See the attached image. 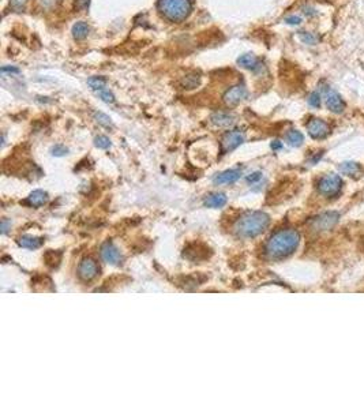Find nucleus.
Instances as JSON below:
<instances>
[{"label": "nucleus", "mask_w": 364, "mask_h": 409, "mask_svg": "<svg viewBox=\"0 0 364 409\" xmlns=\"http://www.w3.org/2000/svg\"><path fill=\"white\" fill-rule=\"evenodd\" d=\"M299 243L300 235L298 231L281 229L269 237L265 246V251L267 257H270L272 259H282L292 255L298 250Z\"/></svg>", "instance_id": "obj_1"}, {"label": "nucleus", "mask_w": 364, "mask_h": 409, "mask_svg": "<svg viewBox=\"0 0 364 409\" xmlns=\"http://www.w3.org/2000/svg\"><path fill=\"white\" fill-rule=\"evenodd\" d=\"M270 224V217L263 212H250L241 215L235 224V232L240 237L251 239L265 232Z\"/></svg>", "instance_id": "obj_2"}, {"label": "nucleus", "mask_w": 364, "mask_h": 409, "mask_svg": "<svg viewBox=\"0 0 364 409\" xmlns=\"http://www.w3.org/2000/svg\"><path fill=\"white\" fill-rule=\"evenodd\" d=\"M157 6L160 13L172 22H182L193 10L191 0H158Z\"/></svg>", "instance_id": "obj_3"}, {"label": "nucleus", "mask_w": 364, "mask_h": 409, "mask_svg": "<svg viewBox=\"0 0 364 409\" xmlns=\"http://www.w3.org/2000/svg\"><path fill=\"white\" fill-rule=\"evenodd\" d=\"M341 189H343V180L336 173L323 176L319 180V193L322 195H325V196H334V195H337L341 191Z\"/></svg>", "instance_id": "obj_4"}, {"label": "nucleus", "mask_w": 364, "mask_h": 409, "mask_svg": "<svg viewBox=\"0 0 364 409\" xmlns=\"http://www.w3.org/2000/svg\"><path fill=\"white\" fill-rule=\"evenodd\" d=\"M100 273V267H98L97 262L93 259V258H84V259L79 262L78 266V276L79 279L84 280V281H91L94 280L98 276Z\"/></svg>", "instance_id": "obj_5"}, {"label": "nucleus", "mask_w": 364, "mask_h": 409, "mask_svg": "<svg viewBox=\"0 0 364 409\" xmlns=\"http://www.w3.org/2000/svg\"><path fill=\"white\" fill-rule=\"evenodd\" d=\"M338 218H340V215L337 212H326L323 215L315 217L311 221V225L315 231H329L337 224Z\"/></svg>", "instance_id": "obj_6"}, {"label": "nucleus", "mask_w": 364, "mask_h": 409, "mask_svg": "<svg viewBox=\"0 0 364 409\" xmlns=\"http://www.w3.org/2000/svg\"><path fill=\"white\" fill-rule=\"evenodd\" d=\"M100 254H101V258H103L107 263L113 265V266L120 265L122 260H123L122 254H120V251L117 250L112 241H105L104 244L101 246V248H100Z\"/></svg>", "instance_id": "obj_7"}, {"label": "nucleus", "mask_w": 364, "mask_h": 409, "mask_svg": "<svg viewBox=\"0 0 364 409\" xmlns=\"http://www.w3.org/2000/svg\"><path fill=\"white\" fill-rule=\"evenodd\" d=\"M246 97H247V89H246V86H244V85H235L231 89H228V90L225 91L222 100H224V103L227 105L234 107V105L240 104L241 101Z\"/></svg>", "instance_id": "obj_8"}, {"label": "nucleus", "mask_w": 364, "mask_h": 409, "mask_svg": "<svg viewBox=\"0 0 364 409\" xmlns=\"http://www.w3.org/2000/svg\"><path fill=\"white\" fill-rule=\"evenodd\" d=\"M307 131H308L310 136L314 138V139H323V138L329 135L330 129H329V124L326 123L325 120L314 117L307 124Z\"/></svg>", "instance_id": "obj_9"}, {"label": "nucleus", "mask_w": 364, "mask_h": 409, "mask_svg": "<svg viewBox=\"0 0 364 409\" xmlns=\"http://www.w3.org/2000/svg\"><path fill=\"white\" fill-rule=\"evenodd\" d=\"M244 142V134L240 131L235 130L229 131L221 139V149L224 153H229L236 148H239L241 143Z\"/></svg>", "instance_id": "obj_10"}, {"label": "nucleus", "mask_w": 364, "mask_h": 409, "mask_svg": "<svg viewBox=\"0 0 364 409\" xmlns=\"http://www.w3.org/2000/svg\"><path fill=\"white\" fill-rule=\"evenodd\" d=\"M326 107L333 113H343L345 109V103L337 91L333 89H326Z\"/></svg>", "instance_id": "obj_11"}, {"label": "nucleus", "mask_w": 364, "mask_h": 409, "mask_svg": "<svg viewBox=\"0 0 364 409\" xmlns=\"http://www.w3.org/2000/svg\"><path fill=\"white\" fill-rule=\"evenodd\" d=\"M241 177L240 169H228L214 177L215 184H232Z\"/></svg>", "instance_id": "obj_12"}, {"label": "nucleus", "mask_w": 364, "mask_h": 409, "mask_svg": "<svg viewBox=\"0 0 364 409\" xmlns=\"http://www.w3.org/2000/svg\"><path fill=\"white\" fill-rule=\"evenodd\" d=\"M210 120L215 127H220V129H228V127L234 126L235 123V117L227 112H214L210 117Z\"/></svg>", "instance_id": "obj_13"}, {"label": "nucleus", "mask_w": 364, "mask_h": 409, "mask_svg": "<svg viewBox=\"0 0 364 409\" xmlns=\"http://www.w3.org/2000/svg\"><path fill=\"white\" fill-rule=\"evenodd\" d=\"M46 202H48V194H46L45 191H43V190L33 191L26 199V203L29 206H32V208H40V206L45 205Z\"/></svg>", "instance_id": "obj_14"}, {"label": "nucleus", "mask_w": 364, "mask_h": 409, "mask_svg": "<svg viewBox=\"0 0 364 409\" xmlns=\"http://www.w3.org/2000/svg\"><path fill=\"white\" fill-rule=\"evenodd\" d=\"M227 195L222 193H215V194H210L205 199V206L212 209H220L227 205Z\"/></svg>", "instance_id": "obj_15"}, {"label": "nucleus", "mask_w": 364, "mask_h": 409, "mask_svg": "<svg viewBox=\"0 0 364 409\" xmlns=\"http://www.w3.org/2000/svg\"><path fill=\"white\" fill-rule=\"evenodd\" d=\"M237 65L243 67V68H247V70H257L259 67V60L258 58L253 55V53H246V55H241L240 58L237 59Z\"/></svg>", "instance_id": "obj_16"}, {"label": "nucleus", "mask_w": 364, "mask_h": 409, "mask_svg": "<svg viewBox=\"0 0 364 409\" xmlns=\"http://www.w3.org/2000/svg\"><path fill=\"white\" fill-rule=\"evenodd\" d=\"M21 247L23 248H29V250H36L43 244V239L41 237H36V236H30V235H25L22 236L18 240Z\"/></svg>", "instance_id": "obj_17"}, {"label": "nucleus", "mask_w": 364, "mask_h": 409, "mask_svg": "<svg viewBox=\"0 0 364 409\" xmlns=\"http://www.w3.org/2000/svg\"><path fill=\"white\" fill-rule=\"evenodd\" d=\"M89 30H90L89 25H87L86 22H84V21H79V22H77V23L72 26V36H74V39L75 40H84L87 37Z\"/></svg>", "instance_id": "obj_18"}, {"label": "nucleus", "mask_w": 364, "mask_h": 409, "mask_svg": "<svg viewBox=\"0 0 364 409\" xmlns=\"http://www.w3.org/2000/svg\"><path fill=\"white\" fill-rule=\"evenodd\" d=\"M201 82V78L198 74H189V75H184L180 81V85H182L184 89H194Z\"/></svg>", "instance_id": "obj_19"}, {"label": "nucleus", "mask_w": 364, "mask_h": 409, "mask_svg": "<svg viewBox=\"0 0 364 409\" xmlns=\"http://www.w3.org/2000/svg\"><path fill=\"white\" fill-rule=\"evenodd\" d=\"M286 142L289 143L291 146L298 148L301 143L304 142V135L298 130H291L286 134Z\"/></svg>", "instance_id": "obj_20"}, {"label": "nucleus", "mask_w": 364, "mask_h": 409, "mask_svg": "<svg viewBox=\"0 0 364 409\" xmlns=\"http://www.w3.org/2000/svg\"><path fill=\"white\" fill-rule=\"evenodd\" d=\"M340 169H341V172L345 173V175L353 176V175H356V173H359L360 167H359V164H356V163L346 161V163H343L341 165H340Z\"/></svg>", "instance_id": "obj_21"}, {"label": "nucleus", "mask_w": 364, "mask_h": 409, "mask_svg": "<svg viewBox=\"0 0 364 409\" xmlns=\"http://www.w3.org/2000/svg\"><path fill=\"white\" fill-rule=\"evenodd\" d=\"M87 85L94 91L100 90V89H104L107 86V79L103 78V77H93V78L87 79Z\"/></svg>", "instance_id": "obj_22"}, {"label": "nucleus", "mask_w": 364, "mask_h": 409, "mask_svg": "<svg viewBox=\"0 0 364 409\" xmlns=\"http://www.w3.org/2000/svg\"><path fill=\"white\" fill-rule=\"evenodd\" d=\"M94 93H96L98 97L101 98L104 103H107V104H112V103H115V96H113V93H112L109 89H107V87H104V89H100V90H96Z\"/></svg>", "instance_id": "obj_23"}, {"label": "nucleus", "mask_w": 364, "mask_h": 409, "mask_svg": "<svg viewBox=\"0 0 364 409\" xmlns=\"http://www.w3.org/2000/svg\"><path fill=\"white\" fill-rule=\"evenodd\" d=\"M93 116H94V120H96L98 124H101V126H104V127H112L111 117L108 116V115H105L103 112H94Z\"/></svg>", "instance_id": "obj_24"}, {"label": "nucleus", "mask_w": 364, "mask_h": 409, "mask_svg": "<svg viewBox=\"0 0 364 409\" xmlns=\"http://www.w3.org/2000/svg\"><path fill=\"white\" fill-rule=\"evenodd\" d=\"M299 37L304 44H308V45H315V44L318 43V37H317L315 34H312V33L300 32Z\"/></svg>", "instance_id": "obj_25"}, {"label": "nucleus", "mask_w": 364, "mask_h": 409, "mask_svg": "<svg viewBox=\"0 0 364 409\" xmlns=\"http://www.w3.org/2000/svg\"><path fill=\"white\" fill-rule=\"evenodd\" d=\"M27 0H10V8L15 13H22L26 10Z\"/></svg>", "instance_id": "obj_26"}, {"label": "nucleus", "mask_w": 364, "mask_h": 409, "mask_svg": "<svg viewBox=\"0 0 364 409\" xmlns=\"http://www.w3.org/2000/svg\"><path fill=\"white\" fill-rule=\"evenodd\" d=\"M94 145L97 146L98 149H109L111 148V141H109L108 136L98 135L94 138Z\"/></svg>", "instance_id": "obj_27"}, {"label": "nucleus", "mask_w": 364, "mask_h": 409, "mask_svg": "<svg viewBox=\"0 0 364 409\" xmlns=\"http://www.w3.org/2000/svg\"><path fill=\"white\" fill-rule=\"evenodd\" d=\"M308 104L311 105L312 108H319L322 104V98L318 91H312L311 94L308 96Z\"/></svg>", "instance_id": "obj_28"}, {"label": "nucleus", "mask_w": 364, "mask_h": 409, "mask_svg": "<svg viewBox=\"0 0 364 409\" xmlns=\"http://www.w3.org/2000/svg\"><path fill=\"white\" fill-rule=\"evenodd\" d=\"M67 151H68V149H67L65 146H63V145H55L52 149H51V154L55 157H62L65 156Z\"/></svg>", "instance_id": "obj_29"}, {"label": "nucleus", "mask_w": 364, "mask_h": 409, "mask_svg": "<svg viewBox=\"0 0 364 409\" xmlns=\"http://www.w3.org/2000/svg\"><path fill=\"white\" fill-rule=\"evenodd\" d=\"M285 22L288 23V25L298 26V25H300V23H301V18H300V17H298V15H289V17H286V18H285Z\"/></svg>", "instance_id": "obj_30"}, {"label": "nucleus", "mask_w": 364, "mask_h": 409, "mask_svg": "<svg viewBox=\"0 0 364 409\" xmlns=\"http://www.w3.org/2000/svg\"><path fill=\"white\" fill-rule=\"evenodd\" d=\"M260 179H262V173H260V172H254V173H251V175L247 177V182L253 184V183L259 182Z\"/></svg>", "instance_id": "obj_31"}, {"label": "nucleus", "mask_w": 364, "mask_h": 409, "mask_svg": "<svg viewBox=\"0 0 364 409\" xmlns=\"http://www.w3.org/2000/svg\"><path fill=\"white\" fill-rule=\"evenodd\" d=\"M11 227V222L7 220V218H3L1 220V234L6 235L8 232V228Z\"/></svg>", "instance_id": "obj_32"}, {"label": "nucleus", "mask_w": 364, "mask_h": 409, "mask_svg": "<svg viewBox=\"0 0 364 409\" xmlns=\"http://www.w3.org/2000/svg\"><path fill=\"white\" fill-rule=\"evenodd\" d=\"M1 72H3V74H6V72H14V74H18V72H20V68H17V67H7V65H3V67H1Z\"/></svg>", "instance_id": "obj_33"}, {"label": "nucleus", "mask_w": 364, "mask_h": 409, "mask_svg": "<svg viewBox=\"0 0 364 409\" xmlns=\"http://www.w3.org/2000/svg\"><path fill=\"white\" fill-rule=\"evenodd\" d=\"M89 3H90V0H78V4L81 8H87Z\"/></svg>", "instance_id": "obj_34"}, {"label": "nucleus", "mask_w": 364, "mask_h": 409, "mask_svg": "<svg viewBox=\"0 0 364 409\" xmlns=\"http://www.w3.org/2000/svg\"><path fill=\"white\" fill-rule=\"evenodd\" d=\"M281 148H282V143H281L280 141H274V142L272 143V149L273 150H280Z\"/></svg>", "instance_id": "obj_35"}]
</instances>
